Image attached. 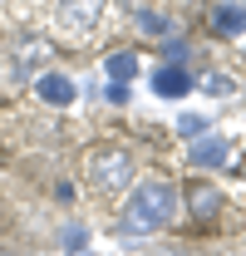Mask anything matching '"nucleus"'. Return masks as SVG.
I'll use <instances>...</instances> for the list:
<instances>
[{"instance_id": "nucleus-1", "label": "nucleus", "mask_w": 246, "mask_h": 256, "mask_svg": "<svg viewBox=\"0 0 246 256\" xmlns=\"http://www.w3.org/2000/svg\"><path fill=\"white\" fill-rule=\"evenodd\" d=\"M172 212H178V188L168 178H153V182H143V188L128 197L118 226L128 236H153V232H162V226L172 222Z\"/></svg>"}, {"instance_id": "nucleus-2", "label": "nucleus", "mask_w": 246, "mask_h": 256, "mask_svg": "<svg viewBox=\"0 0 246 256\" xmlns=\"http://www.w3.org/2000/svg\"><path fill=\"white\" fill-rule=\"evenodd\" d=\"M84 172H89V182L98 192H118V188L133 182V158H128V148L94 143L89 153H84Z\"/></svg>"}, {"instance_id": "nucleus-3", "label": "nucleus", "mask_w": 246, "mask_h": 256, "mask_svg": "<svg viewBox=\"0 0 246 256\" xmlns=\"http://www.w3.org/2000/svg\"><path fill=\"white\" fill-rule=\"evenodd\" d=\"M98 15H104V0H60V10H54L64 34H89L98 25Z\"/></svg>"}, {"instance_id": "nucleus-4", "label": "nucleus", "mask_w": 246, "mask_h": 256, "mask_svg": "<svg viewBox=\"0 0 246 256\" xmlns=\"http://www.w3.org/2000/svg\"><path fill=\"white\" fill-rule=\"evenodd\" d=\"M187 212L197 222H216L222 217V188H212V182H187Z\"/></svg>"}, {"instance_id": "nucleus-5", "label": "nucleus", "mask_w": 246, "mask_h": 256, "mask_svg": "<svg viewBox=\"0 0 246 256\" xmlns=\"http://www.w3.org/2000/svg\"><path fill=\"white\" fill-rule=\"evenodd\" d=\"M153 89H158L162 98H178V94L192 89V74H187L182 64H168V69H158V74H153Z\"/></svg>"}, {"instance_id": "nucleus-6", "label": "nucleus", "mask_w": 246, "mask_h": 256, "mask_svg": "<svg viewBox=\"0 0 246 256\" xmlns=\"http://www.w3.org/2000/svg\"><path fill=\"white\" fill-rule=\"evenodd\" d=\"M34 94L44 98V104H54V108H64V104H74V94H79V89H74L64 74H44V79L34 84Z\"/></svg>"}, {"instance_id": "nucleus-7", "label": "nucleus", "mask_w": 246, "mask_h": 256, "mask_svg": "<svg viewBox=\"0 0 246 256\" xmlns=\"http://www.w3.org/2000/svg\"><path fill=\"white\" fill-rule=\"evenodd\" d=\"M212 30L216 34H242L246 30V5H236V0L216 5V10H212Z\"/></svg>"}, {"instance_id": "nucleus-8", "label": "nucleus", "mask_w": 246, "mask_h": 256, "mask_svg": "<svg viewBox=\"0 0 246 256\" xmlns=\"http://www.w3.org/2000/svg\"><path fill=\"white\" fill-rule=\"evenodd\" d=\"M44 60H50V44H44V40H20V44H15V69H20V74H34Z\"/></svg>"}, {"instance_id": "nucleus-9", "label": "nucleus", "mask_w": 246, "mask_h": 256, "mask_svg": "<svg viewBox=\"0 0 246 256\" xmlns=\"http://www.w3.org/2000/svg\"><path fill=\"white\" fill-rule=\"evenodd\" d=\"M216 162H226V143L222 138H202L192 148V168H216Z\"/></svg>"}, {"instance_id": "nucleus-10", "label": "nucleus", "mask_w": 246, "mask_h": 256, "mask_svg": "<svg viewBox=\"0 0 246 256\" xmlns=\"http://www.w3.org/2000/svg\"><path fill=\"white\" fill-rule=\"evenodd\" d=\"M133 74H138V60H133L128 50H118V54L108 60V84H128Z\"/></svg>"}, {"instance_id": "nucleus-11", "label": "nucleus", "mask_w": 246, "mask_h": 256, "mask_svg": "<svg viewBox=\"0 0 246 256\" xmlns=\"http://www.w3.org/2000/svg\"><path fill=\"white\" fill-rule=\"evenodd\" d=\"M178 128H182V138H202V133H207V118H202V114H182Z\"/></svg>"}, {"instance_id": "nucleus-12", "label": "nucleus", "mask_w": 246, "mask_h": 256, "mask_svg": "<svg viewBox=\"0 0 246 256\" xmlns=\"http://www.w3.org/2000/svg\"><path fill=\"white\" fill-rule=\"evenodd\" d=\"M138 25H143L148 34H168V15H158V10H143V15H138Z\"/></svg>"}, {"instance_id": "nucleus-13", "label": "nucleus", "mask_w": 246, "mask_h": 256, "mask_svg": "<svg viewBox=\"0 0 246 256\" xmlns=\"http://www.w3.org/2000/svg\"><path fill=\"white\" fill-rule=\"evenodd\" d=\"M236 89V79H226V74H212L207 79V94H232Z\"/></svg>"}, {"instance_id": "nucleus-14", "label": "nucleus", "mask_w": 246, "mask_h": 256, "mask_svg": "<svg viewBox=\"0 0 246 256\" xmlns=\"http://www.w3.org/2000/svg\"><path fill=\"white\" fill-rule=\"evenodd\" d=\"M0 69H5V64H0Z\"/></svg>"}]
</instances>
